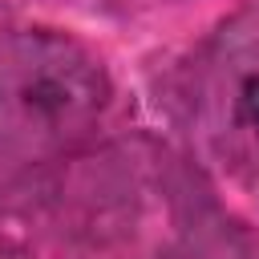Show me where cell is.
<instances>
[{"label":"cell","mask_w":259,"mask_h":259,"mask_svg":"<svg viewBox=\"0 0 259 259\" xmlns=\"http://www.w3.org/2000/svg\"><path fill=\"white\" fill-rule=\"evenodd\" d=\"M243 117L251 121V130L259 134V77H251L243 85Z\"/></svg>","instance_id":"1"}]
</instances>
